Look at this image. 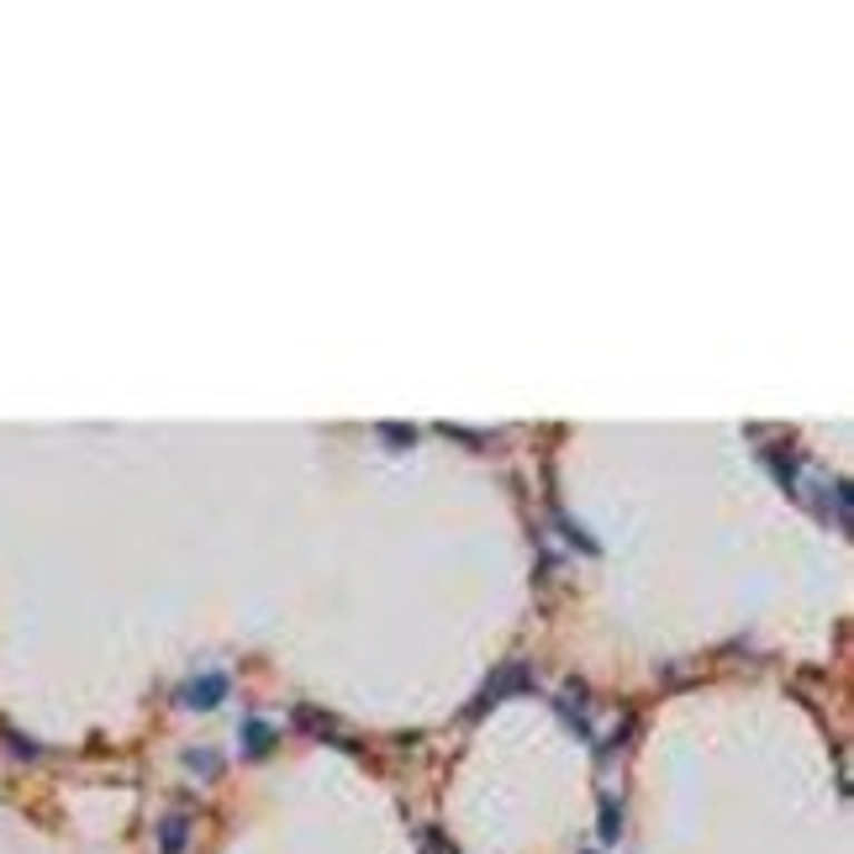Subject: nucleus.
I'll use <instances>...</instances> for the list:
<instances>
[{
  "label": "nucleus",
  "mask_w": 854,
  "mask_h": 854,
  "mask_svg": "<svg viewBox=\"0 0 854 854\" xmlns=\"http://www.w3.org/2000/svg\"><path fill=\"white\" fill-rule=\"evenodd\" d=\"M528 686H533V670H528L522 659H512V665H507V670H501L497 680H485V691L475 696V707H470V717H480V713H485V707H497L501 696H512V691H528Z\"/></svg>",
  "instance_id": "1"
},
{
  "label": "nucleus",
  "mask_w": 854,
  "mask_h": 854,
  "mask_svg": "<svg viewBox=\"0 0 854 854\" xmlns=\"http://www.w3.org/2000/svg\"><path fill=\"white\" fill-rule=\"evenodd\" d=\"M222 696H227V676H217V670H212V676H196V680H190V686L179 691V701H185V707H200V713H212Z\"/></svg>",
  "instance_id": "2"
},
{
  "label": "nucleus",
  "mask_w": 854,
  "mask_h": 854,
  "mask_svg": "<svg viewBox=\"0 0 854 854\" xmlns=\"http://www.w3.org/2000/svg\"><path fill=\"white\" fill-rule=\"evenodd\" d=\"M185 838H190V817L185 813H169L159 823V850L164 854H185Z\"/></svg>",
  "instance_id": "3"
},
{
  "label": "nucleus",
  "mask_w": 854,
  "mask_h": 854,
  "mask_svg": "<svg viewBox=\"0 0 854 854\" xmlns=\"http://www.w3.org/2000/svg\"><path fill=\"white\" fill-rule=\"evenodd\" d=\"M559 713L570 717L580 734H591V723H586V686H580V680H570V686L559 691Z\"/></svg>",
  "instance_id": "4"
},
{
  "label": "nucleus",
  "mask_w": 854,
  "mask_h": 854,
  "mask_svg": "<svg viewBox=\"0 0 854 854\" xmlns=\"http://www.w3.org/2000/svg\"><path fill=\"white\" fill-rule=\"evenodd\" d=\"M243 744H248V755L264 759L269 749H275V728L264 723V717H248V728H243Z\"/></svg>",
  "instance_id": "5"
},
{
  "label": "nucleus",
  "mask_w": 854,
  "mask_h": 854,
  "mask_svg": "<svg viewBox=\"0 0 854 854\" xmlns=\"http://www.w3.org/2000/svg\"><path fill=\"white\" fill-rule=\"evenodd\" d=\"M617 834H622V807H617L612 796H601V838L617 844Z\"/></svg>",
  "instance_id": "6"
},
{
  "label": "nucleus",
  "mask_w": 854,
  "mask_h": 854,
  "mask_svg": "<svg viewBox=\"0 0 854 854\" xmlns=\"http://www.w3.org/2000/svg\"><path fill=\"white\" fill-rule=\"evenodd\" d=\"M185 765H190V770H200V775H217V755H212V749H190V755H185Z\"/></svg>",
  "instance_id": "7"
},
{
  "label": "nucleus",
  "mask_w": 854,
  "mask_h": 854,
  "mask_svg": "<svg viewBox=\"0 0 854 854\" xmlns=\"http://www.w3.org/2000/svg\"><path fill=\"white\" fill-rule=\"evenodd\" d=\"M380 433L391 438V443H412V428H401V422H385V428H380Z\"/></svg>",
  "instance_id": "8"
}]
</instances>
